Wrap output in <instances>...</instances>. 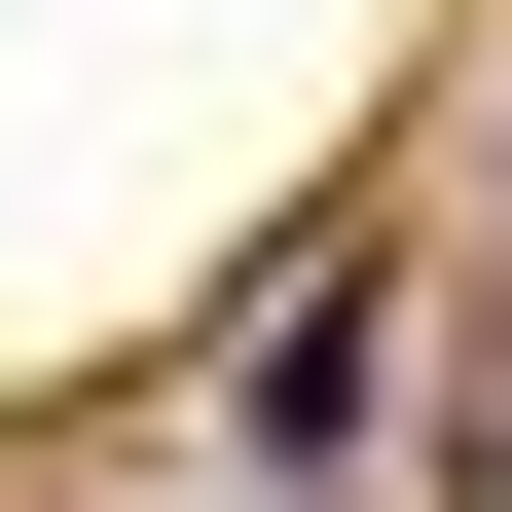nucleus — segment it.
Returning <instances> with one entry per match:
<instances>
[{"label":"nucleus","instance_id":"1","mask_svg":"<svg viewBox=\"0 0 512 512\" xmlns=\"http://www.w3.org/2000/svg\"><path fill=\"white\" fill-rule=\"evenodd\" d=\"M476 183H512V147H476Z\"/></svg>","mask_w":512,"mask_h":512}]
</instances>
